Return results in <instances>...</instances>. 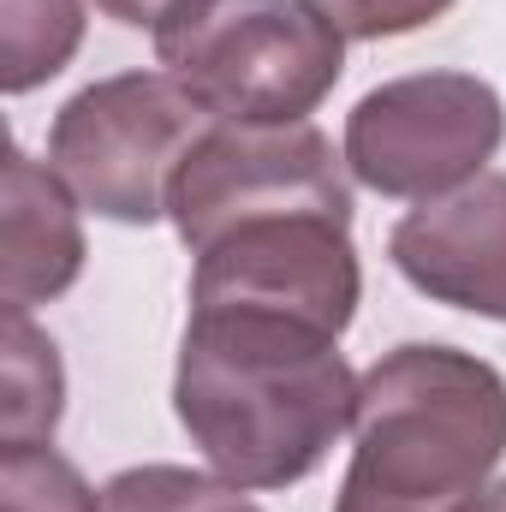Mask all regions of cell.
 <instances>
[{"label":"cell","instance_id":"obj_1","mask_svg":"<svg viewBox=\"0 0 506 512\" xmlns=\"http://www.w3.org/2000/svg\"><path fill=\"white\" fill-rule=\"evenodd\" d=\"M173 411L215 477L292 489L352 429L358 376L340 358V334L316 322L251 304H191Z\"/></svg>","mask_w":506,"mask_h":512},{"label":"cell","instance_id":"obj_2","mask_svg":"<svg viewBox=\"0 0 506 512\" xmlns=\"http://www.w3.org/2000/svg\"><path fill=\"white\" fill-rule=\"evenodd\" d=\"M506 459V376L459 346H393L358 376L334 512H459Z\"/></svg>","mask_w":506,"mask_h":512},{"label":"cell","instance_id":"obj_3","mask_svg":"<svg viewBox=\"0 0 506 512\" xmlns=\"http://www.w3.org/2000/svg\"><path fill=\"white\" fill-rule=\"evenodd\" d=\"M155 60L215 126H298L334 96L346 30L310 0H203L155 36Z\"/></svg>","mask_w":506,"mask_h":512},{"label":"cell","instance_id":"obj_4","mask_svg":"<svg viewBox=\"0 0 506 512\" xmlns=\"http://www.w3.org/2000/svg\"><path fill=\"white\" fill-rule=\"evenodd\" d=\"M215 126L167 72H120L78 90L48 126V167L66 191L120 227H155L167 191Z\"/></svg>","mask_w":506,"mask_h":512},{"label":"cell","instance_id":"obj_5","mask_svg":"<svg viewBox=\"0 0 506 512\" xmlns=\"http://www.w3.org/2000/svg\"><path fill=\"white\" fill-rule=\"evenodd\" d=\"M506 108L477 72H411L346 114V173L393 203H435L495 161Z\"/></svg>","mask_w":506,"mask_h":512},{"label":"cell","instance_id":"obj_6","mask_svg":"<svg viewBox=\"0 0 506 512\" xmlns=\"http://www.w3.org/2000/svg\"><path fill=\"white\" fill-rule=\"evenodd\" d=\"M167 215L185 251H209L221 233L280 221V215H328L352 227V173L346 155L310 120L298 126H209L185 155Z\"/></svg>","mask_w":506,"mask_h":512},{"label":"cell","instance_id":"obj_7","mask_svg":"<svg viewBox=\"0 0 506 512\" xmlns=\"http://www.w3.org/2000/svg\"><path fill=\"white\" fill-rule=\"evenodd\" d=\"M358 251L352 227L328 215H280L221 233L191 268V304H251L346 334L358 316Z\"/></svg>","mask_w":506,"mask_h":512},{"label":"cell","instance_id":"obj_8","mask_svg":"<svg viewBox=\"0 0 506 512\" xmlns=\"http://www.w3.org/2000/svg\"><path fill=\"white\" fill-rule=\"evenodd\" d=\"M387 256L423 298L506 322V173L417 203L387 233Z\"/></svg>","mask_w":506,"mask_h":512},{"label":"cell","instance_id":"obj_9","mask_svg":"<svg viewBox=\"0 0 506 512\" xmlns=\"http://www.w3.org/2000/svg\"><path fill=\"white\" fill-rule=\"evenodd\" d=\"M0 292L6 310H36L72 292L84 274V227H78V197L66 179L24 149L6 155V209H0Z\"/></svg>","mask_w":506,"mask_h":512},{"label":"cell","instance_id":"obj_10","mask_svg":"<svg viewBox=\"0 0 506 512\" xmlns=\"http://www.w3.org/2000/svg\"><path fill=\"white\" fill-rule=\"evenodd\" d=\"M0 447L6 441H48L66 411V370L54 340L30 322V310H6L0 328Z\"/></svg>","mask_w":506,"mask_h":512},{"label":"cell","instance_id":"obj_11","mask_svg":"<svg viewBox=\"0 0 506 512\" xmlns=\"http://www.w3.org/2000/svg\"><path fill=\"white\" fill-rule=\"evenodd\" d=\"M84 42V0H0V90L30 96Z\"/></svg>","mask_w":506,"mask_h":512},{"label":"cell","instance_id":"obj_12","mask_svg":"<svg viewBox=\"0 0 506 512\" xmlns=\"http://www.w3.org/2000/svg\"><path fill=\"white\" fill-rule=\"evenodd\" d=\"M102 512H262L227 477L209 471H185V465H131L120 477H108Z\"/></svg>","mask_w":506,"mask_h":512},{"label":"cell","instance_id":"obj_13","mask_svg":"<svg viewBox=\"0 0 506 512\" xmlns=\"http://www.w3.org/2000/svg\"><path fill=\"white\" fill-rule=\"evenodd\" d=\"M0 512H102V495L48 441H6L0 447Z\"/></svg>","mask_w":506,"mask_h":512},{"label":"cell","instance_id":"obj_14","mask_svg":"<svg viewBox=\"0 0 506 512\" xmlns=\"http://www.w3.org/2000/svg\"><path fill=\"white\" fill-rule=\"evenodd\" d=\"M310 6H322L346 36L381 42V36H411V30H423V24L447 18L459 0H310Z\"/></svg>","mask_w":506,"mask_h":512},{"label":"cell","instance_id":"obj_15","mask_svg":"<svg viewBox=\"0 0 506 512\" xmlns=\"http://www.w3.org/2000/svg\"><path fill=\"white\" fill-rule=\"evenodd\" d=\"M203 0H96V12L102 18H114V24H126V30H149V36H161L167 24H179L185 12H197Z\"/></svg>","mask_w":506,"mask_h":512},{"label":"cell","instance_id":"obj_16","mask_svg":"<svg viewBox=\"0 0 506 512\" xmlns=\"http://www.w3.org/2000/svg\"><path fill=\"white\" fill-rule=\"evenodd\" d=\"M459 512H506V477H501V483H489L483 495H471Z\"/></svg>","mask_w":506,"mask_h":512}]
</instances>
